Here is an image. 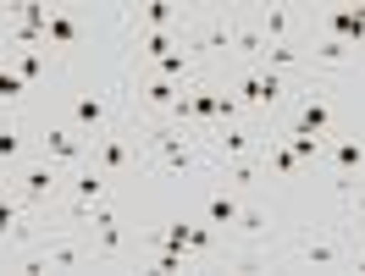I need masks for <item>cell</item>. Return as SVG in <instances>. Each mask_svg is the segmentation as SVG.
<instances>
[{
	"label": "cell",
	"instance_id": "603a6c76",
	"mask_svg": "<svg viewBox=\"0 0 365 276\" xmlns=\"http://www.w3.org/2000/svg\"><path fill=\"white\" fill-rule=\"evenodd\" d=\"M360 72H365V61H360Z\"/></svg>",
	"mask_w": 365,
	"mask_h": 276
},
{
	"label": "cell",
	"instance_id": "d6986e66",
	"mask_svg": "<svg viewBox=\"0 0 365 276\" xmlns=\"http://www.w3.org/2000/svg\"><path fill=\"white\" fill-rule=\"evenodd\" d=\"M17 161H23V127H17V116H0V166L11 171Z\"/></svg>",
	"mask_w": 365,
	"mask_h": 276
},
{
	"label": "cell",
	"instance_id": "44dd1931",
	"mask_svg": "<svg viewBox=\"0 0 365 276\" xmlns=\"http://www.w3.org/2000/svg\"><path fill=\"white\" fill-rule=\"evenodd\" d=\"M349 265H354V271H365V249H360V243H354V254H349Z\"/></svg>",
	"mask_w": 365,
	"mask_h": 276
},
{
	"label": "cell",
	"instance_id": "3957f363",
	"mask_svg": "<svg viewBox=\"0 0 365 276\" xmlns=\"http://www.w3.org/2000/svg\"><path fill=\"white\" fill-rule=\"evenodd\" d=\"M34 249H39V260H45V271H83V265H100L94 238L83 243V238H78V227L50 232V238H34Z\"/></svg>",
	"mask_w": 365,
	"mask_h": 276
},
{
	"label": "cell",
	"instance_id": "ffe728a7",
	"mask_svg": "<svg viewBox=\"0 0 365 276\" xmlns=\"http://www.w3.org/2000/svg\"><path fill=\"white\" fill-rule=\"evenodd\" d=\"M11 67H17V78H23V83H34V78L50 67V55H45V50H11Z\"/></svg>",
	"mask_w": 365,
	"mask_h": 276
},
{
	"label": "cell",
	"instance_id": "7c38bea8",
	"mask_svg": "<svg viewBox=\"0 0 365 276\" xmlns=\"http://www.w3.org/2000/svg\"><path fill=\"white\" fill-rule=\"evenodd\" d=\"M89 227H94V254H100V265L122 260V227H116V205H111V199H106V205H94Z\"/></svg>",
	"mask_w": 365,
	"mask_h": 276
},
{
	"label": "cell",
	"instance_id": "8fae6325",
	"mask_svg": "<svg viewBox=\"0 0 365 276\" xmlns=\"http://www.w3.org/2000/svg\"><path fill=\"white\" fill-rule=\"evenodd\" d=\"M321 33L343 39L349 50H365V6H327L321 11Z\"/></svg>",
	"mask_w": 365,
	"mask_h": 276
},
{
	"label": "cell",
	"instance_id": "e0dca14e",
	"mask_svg": "<svg viewBox=\"0 0 365 276\" xmlns=\"http://www.w3.org/2000/svg\"><path fill=\"white\" fill-rule=\"evenodd\" d=\"M232 55H244V61L266 55V33L255 23V11H232Z\"/></svg>",
	"mask_w": 365,
	"mask_h": 276
},
{
	"label": "cell",
	"instance_id": "8992f818",
	"mask_svg": "<svg viewBox=\"0 0 365 276\" xmlns=\"http://www.w3.org/2000/svg\"><path fill=\"white\" fill-rule=\"evenodd\" d=\"M94 166H100V171H106V177H122V171H133L138 166V144H133V127H128V122H122V116H116V127H106V133L94 138Z\"/></svg>",
	"mask_w": 365,
	"mask_h": 276
},
{
	"label": "cell",
	"instance_id": "7402d4cb",
	"mask_svg": "<svg viewBox=\"0 0 365 276\" xmlns=\"http://www.w3.org/2000/svg\"><path fill=\"white\" fill-rule=\"evenodd\" d=\"M6 193H11V171H0V199H6Z\"/></svg>",
	"mask_w": 365,
	"mask_h": 276
},
{
	"label": "cell",
	"instance_id": "ba28073f",
	"mask_svg": "<svg viewBox=\"0 0 365 276\" xmlns=\"http://www.w3.org/2000/svg\"><path fill=\"white\" fill-rule=\"evenodd\" d=\"M39 155L56 161V166H89L94 161V138H83L78 127H56V122H50L45 138H39Z\"/></svg>",
	"mask_w": 365,
	"mask_h": 276
},
{
	"label": "cell",
	"instance_id": "5bb4252c",
	"mask_svg": "<svg viewBox=\"0 0 365 276\" xmlns=\"http://www.w3.org/2000/svg\"><path fill=\"white\" fill-rule=\"evenodd\" d=\"M255 23H260V33H266V45H294L299 39V11L294 6H260Z\"/></svg>",
	"mask_w": 365,
	"mask_h": 276
},
{
	"label": "cell",
	"instance_id": "6da1fadb",
	"mask_svg": "<svg viewBox=\"0 0 365 276\" xmlns=\"http://www.w3.org/2000/svg\"><path fill=\"white\" fill-rule=\"evenodd\" d=\"M277 260H288V265H299V271H338V265H349V254H354V243L343 238V232H310V238H294L288 249H277Z\"/></svg>",
	"mask_w": 365,
	"mask_h": 276
},
{
	"label": "cell",
	"instance_id": "52a82bcc",
	"mask_svg": "<svg viewBox=\"0 0 365 276\" xmlns=\"http://www.w3.org/2000/svg\"><path fill=\"white\" fill-rule=\"evenodd\" d=\"M116 116H122V83H111V89H100V94H83L72 105V127L83 138H100L106 127H116Z\"/></svg>",
	"mask_w": 365,
	"mask_h": 276
},
{
	"label": "cell",
	"instance_id": "9a60e30c",
	"mask_svg": "<svg viewBox=\"0 0 365 276\" xmlns=\"http://www.w3.org/2000/svg\"><path fill=\"white\" fill-rule=\"evenodd\" d=\"M222 171V183L232 188V193H250L260 177H266V144L255 149V155H244V161H227V166H216Z\"/></svg>",
	"mask_w": 365,
	"mask_h": 276
},
{
	"label": "cell",
	"instance_id": "9c48e42d",
	"mask_svg": "<svg viewBox=\"0 0 365 276\" xmlns=\"http://www.w3.org/2000/svg\"><path fill=\"white\" fill-rule=\"evenodd\" d=\"M188 11H178L172 0H144V6H122V39L128 33H160V28H182Z\"/></svg>",
	"mask_w": 365,
	"mask_h": 276
},
{
	"label": "cell",
	"instance_id": "30bf717a",
	"mask_svg": "<svg viewBox=\"0 0 365 276\" xmlns=\"http://www.w3.org/2000/svg\"><path fill=\"white\" fill-rule=\"evenodd\" d=\"M34 227H39V210H28L17 193H6V199H0V254L28 249V243H34Z\"/></svg>",
	"mask_w": 365,
	"mask_h": 276
},
{
	"label": "cell",
	"instance_id": "4fadbf2b",
	"mask_svg": "<svg viewBox=\"0 0 365 276\" xmlns=\"http://www.w3.org/2000/svg\"><path fill=\"white\" fill-rule=\"evenodd\" d=\"M78 39H83L78 17L72 11H50V23H45V55L50 61H67L72 50H78Z\"/></svg>",
	"mask_w": 365,
	"mask_h": 276
},
{
	"label": "cell",
	"instance_id": "7a4b0ae2",
	"mask_svg": "<svg viewBox=\"0 0 365 276\" xmlns=\"http://www.w3.org/2000/svg\"><path fill=\"white\" fill-rule=\"evenodd\" d=\"M11 193L23 199L28 210H39V216H56V205H61V193H67V183H61V171H56V161H45V155H34V161L23 166V171H11Z\"/></svg>",
	"mask_w": 365,
	"mask_h": 276
},
{
	"label": "cell",
	"instance_id": "ac0fdd59",
	"mask_svg": "<svg viewBox=\"0 0 365 276\" xmlns=\"http://www.w3.org/2000/svg\"><path fill=\"white\" fill-rule=\"evenodd\" d=\"M28 100V83L11 67V50H0V116H17V105Z\"/></svg>",
	"mask_w": 365,
	"mask_h": 276
},
{
	"label": "cell",
	"instance_id": "277c9868",
	"mask_svg": "<svg viewBox=\"0 0 365 276\" xmlns=\"http://www.w3.org/2000/svg\"><path fill=\"white\" fill-rule=\"evenodd\" d=\"M260 144H266V127H255L250 116H244V122H222V127L205 138V155H210V166H227V161L255 155Z\"/></svg>",
	"mask_w": 365,
	"mask_h": 276
},
{
	"label": "cell",
	"instance_id": "2e32d148",
	"mask_svg": "<svg viewBox=\"0 0 365 276\" xmlns=\"http://www.w3.org/2000/svg\"><path fill=\"white\" fill-rule=\"evenodd\" d=\"M238 210H244V193H232L227 183H222V188H210V193H205V221H210L216 232H222V238L232 232V221H238Z\"/></svg>",
	"mask_w": 365,
	"mask_h": 276
},
{
	"label": "cell",
	"instance_id": "5b68a950",
	"mask_svg": "<svg viewBox=\"0 0 365 276\" xmlns=\"http://www.w3.org/2000/svg\"><path fill=\"white\" fill-rule=\"evenodd\" d=\"M321 161L332 166V183H338V199H343V193L365 177V138H360V133H332Z\"/></svg>",
	"mask_w": 365,
	"mask_h": 276
}]
</instances>
